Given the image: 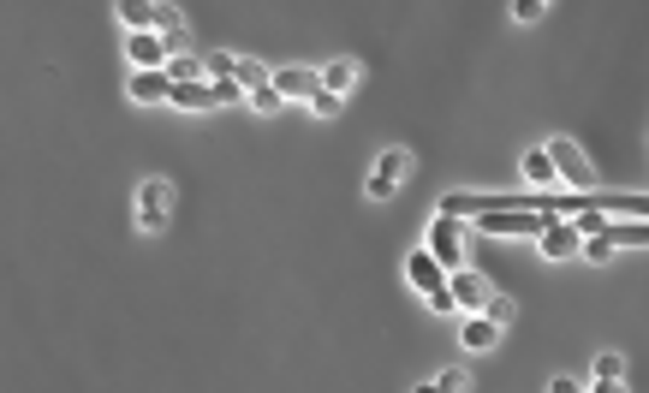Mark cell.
I'll return each mask as SVG.
<instances>
[{
    "label": "cell",
    "instance_id": "obj_1",
    "mask_svg": "<svg viewBox=\"0 0 649 393\" xmlns=\"http://www.w3.org/2000/svg\"><path fill=\"white\" fill-rule=\"evenodd\" d=\"M554 221H560V215H536V209H489V215H477L471 227L501 233V239H542Z\"/></svg>",
    "mask_w": 649,
    "mask_h": 393
},
{
    "label": "cell",
    "instance_id": "obj_2",
    "mask_svg": "<svg viewBox=\"0 0 649 393\" xmlns=\"http://www.w3.org/2000/svg\"><path fill=\"white\" fill-rule=\"evenodd\" d=\"M423 251L441 262L447 274H459V268H465V221H453V215H435V221H429V239H423Z\"/></svg>",
    "mask_w": 649,
    "mask_h": 393
},
{
    "label": "cell",
    "instance_id": "obj_3",
    "mask_svg": "<svg viewBox=\"0 0 649 393\" xmlns=\"http://www.w3.org/2000/svg\"><path fill=\"white\" fill-rule=\"evenodd\" d=\"M405 173H411V149H399V143H393V149H382V155H376V167H370L364 191H370L376 203H388L393 191L405 185Z\"/></svg>",
    "mask_w": 649,
    "mask_h": 393
},
{
    "label": "cell",
    "instance_id": "obj_4",
    "mask_svg": "<svg viewBox=\"0 0 649 393\" xmlns=\"http://www.w3.org/2000/svg\"><path fill=\"white\" fill-rule=\"evenodd\" d=\"M548 155H554L560 185H572V191H596V173H590V161H584V149H578L572 137H554V143H548Z\"/></svg>",
    "mask_w": 649,
    "mask_h": 393
},
{
    "label": "cell",
    "instance_id": "obj_5",
    "mask_svg": "<svg viewBox=\"0 0 649 393\" xmlns=\"http://www.w3.org/2000/svg\"><path fill=\"white\" fill-rule=\"evenodd\" d=\"M167 215H173V185H167V179H143V185H137V227H143V233H161Z\"/></svg>",
    "mask_w": 649,
    "mask_h": 393
},
{
    "label": "cell",
    "instance_id": "obj_6",
    "mask_svg": "<svg viewBox=\"0 0 649 393\" xmlns=\"http://www.w3.org/2000/svg\"><path fill=\"white\" fill-rule=\"evenodd\" d=\"M126 60L137 66V72H167L173 48H167V36H161V30H137V36H126Z\"/></svg>",
    "mask_w": 649,
    "mask_h": 393
},
{
    "label": "cell",
    "instance_id": "obj_7",
    "mask_svg": "<svg viewBox=\"0 0 649 393\" xmlns=\"http://www.w3.org/2000/svg\"><path fill=\"white\" fill-rule=\"evenodd\" d=\"M405 280H411V286L423 292V304H435V298L447 292V280H453V274H447L441 262L429 257V251H411V257H405Z\"/></svg>",
    "mask_w": 649,
    "mask_h": 393
},
{
    "label": "cell",
    "instance_id": "obj_8",
    "mask_svg": "<svg viewBox=\"0 0 649 393\" xmlns=\"http://www.w3.org/2000/svg\"><path fill=\"white\" fill-rule=\"evenodd\" d=\"M536 251H542L548 262L584 257V233H578V221H572V215H560V221H554V227H548V233L536 239Z\"/></svg>",
    "mask_w": 649,
    "mask_h": 393
},
{
    "label": "cell",
    "instance_id": "obj_9",
    "mask_svg": "<svg viewBox=\"0 0 649 393\" xmlns=\"http://www.w3.org/2000/svg\"><path fill=\"white\" fill-rule=\"evenodd\" d=\"M274 90H280L286 102H316L322 72H310V66H274Z\"/></svg>",
    "mask_w": 649,
    "mask_h": 393
},
{
    "label": "cell",
    "instance_id": "obj_10",
    "mask_svg": "<svg viewBox=\"0 0 649 393\" xmlns=\"http://www.w3.org/2000/svg\"><path fill=\"white\" fill-rule=\"evenodd\" d=\"M447 292H453V304H459L465 316H483V304H489V292H495V286H489L483 274H471V268H459V274L447 280Z\"/></svg>",
    "mask_w": 649,
    "mask_h": 393
},
{
    "label": "cell",
    "instance_id": "obj_11",
    "mask_svg": "<svg viewBox=\"0 0 649 393\" xmlns=\"http://www.w3.org/2000/svg\"><path fill=\"white\" fill-rule=\"evenodd\" d=\"M358 84H364V66H358V60H328V66H322V90H328V96L346 102Z\"/></svg>",
    "mask_w": 649,
    "mask_h": 393
},
{
    "label": "cell",
    "instance_id": "obj_12",
    "mask_svg": "<svg viewBox=\"0 0 649 393\" xmlns=\"http://www.w3.org/2000/svg\"><path fill=\"white\" fill-rule=\"evenodd\" d=\"M126 96L131 102H173V78L167 72H131V84H126Z\"/></svg>",
    "mask_w": 649,
    "mask_h": 393
},
{
    "label": "cell",
    "instance_id": "obj_13",
    "mask_svg": "<svg viewBox=\"0 0 649 393\" xmlns=\"http://www.w3.org/2000/svg\"><path fill=\"white\" fill-rule=\"evenodd\" d=\"M114 12H120L126 36H137V30H161V6H149V0H120Z\"/></svg>",
    "mask_w": 649,
    "mask_h": 393
},
{
    "label": "cell",
    "instance_id": "obj_14",
    "mask_svg": "<svg viewBox=\"0 0 649 393\" xmlns=\"http://www.w3.org/2000/svg\"><path fill=\"white\" fill-rule=\"evenodd\" d=\"M524 179H530V185H542V191H548V185L560 179V173H554V155H548V143L524 149Z\"/></svg>",
    "mask_w": 649,
    "mask_h": 393
},
{
    "label": "cell",
    "instance_id": "obj_15",
    "mask_svg": "<svg viewBox=\"0 0 649 393\" xmlns=\"http://www.w3.org/2000/svg\"><path fill=\"white\" fill-rule=\"evenodd\" d=\"M495 322L489 316H465V328H459V346H471V352H495Z\"/></svg>",
    "mask_w": 649,
    "mask_h": 393
},
{
    "label": "cell",
    "instance_id": "obj_16",
    "mask_svg": "<svg viewBox=\"0 0 649 393\" xmlns=\"http://www.w3.org/2000/svg\"><path fill=\"white\" fill-rule=\"evenodd\" d=\"M233 84H239L245 96H257V90H268V84H274V66H262V60H239Z\"/></svg>",
    "mask_w": 649,
    "mask_h": 393
},
{
    "label": "cell",
    "instance_id": "obj_17",
    "mask_svg": "<svg viewBox=\"0 0 649 393\" xmlns=\"http://www.w3.org/2000/svg\"><path fill=\"white\" fill-rule=\"evenodd\" d=\"M167 78L173 84H209V66L197 54H179V60H167Z\"/></svg>",
    "mask_w": 649,
    "mask_h": 393
},
{
    "label": "cell",
    "instance_id": "obj_18",
    "mask_svg": "<svg viewBox=\"0 0 649 393\" xmlns=\"http://www.w3.org/2000/svg\"><path fill=\"white\" fill-rule=\"evenodd\" d=\"M483 316H489V322H495V328H507V322H513V316H519V304H513V298H507V292H489V304H483Z\"/></svg>",
    "mask_w": 649,
    "mask_h": 393
},
{
    "label": "cell",
    "instance_id": "obj_19",
    "mask_svg": "<svg viewBox=\"0 0 649 393\" xmlns=\"http://www.w3.org/2000/svg\"><path fill=\"white\" fill-rule=\"evenodd\" d=\"M596 382H626V358L620 352H596Z\"/></svg>",
    "mask_w": 649,
    "mask_h": 393
},
{
    "label": "cell",
    "instance_id": "obj_20",
    "mask_svg": "<svg viewBox=\"0 0 649 393\" xmlns=\"http://www.w3.org/2000/svg\"><path fill=\"white\" fill-rule=\"evenodd\" d=\"M245 102H251L257 114H280V108H286V96H280L274 84H268V90H257V96H245Z\"/></svg>",
    "mask_w": 649,
    "mask_h": 393
},
{
    "label": "cell",
    "instance_id": "obj_21",
    "mask_svg": "<svg viewBox=\"0 0 649 393\" xmlns=\"http://www.w3.org/2000/svg\"><path fill=\"white\" fill-rule=\"evenodd\" d=\"M435 393H465V370H441V376H429Z\"/></svg>",
    "mask_w": 649,
    "mask_h": 393
},
{
    "label": "cell",
    "instance_id": "obj_22",
    "mask_svg": "<svg viewBox=\"0 0 649 393\" xmlns=\"http://www.w3.org/2000/svg\"><path fill=\"white\" fill-rule=\"evenodd\" d=\"M310 114H316V120H334V114H340V96H328V90H316V102H310Z\"/></svg>",
    "mask_w": 649,
    "mask_h": 393
},
{
    "label": "cell",
    "instance_id": "obj_23",
    "mask_svg": "<svg viewBox=\"0 0 649 393\" xmlns=\"http://www.w3.org/2000/svg\"><path fill=\"white\" fill-rule=\"evenodd\" d=\"M542 12H548V6H542V0H513V18H519V24H536V18H542Z\"/></svg>",
    "mask_w": 649,
    "mask_h": 393
},
{
    "label": "cell",
    "instance_id": "obj_24",
    "mask_svg": "<svg viewBox=\"0 0 649 393\" xmlns=\"http://www.w3.org/2000/svg\"><path fill=\"white\" fill-rule=\"evenodd\" d=\"M614 251H620V245H608V239H584V257L590 262H608Z\"/></svg>",
    "mask_w": 649,
    "mask_h": 393
},
{
    "label": "cell",
    "instance_id": "obj_25",
    "mask_svg": "<svg viewBox=\"0 0 649 393\" xmlns=\"http://www.w3.org/2000/svg\"><path fill=\"white\" fill-rule=\"evenodd\" d=\"M548 393H584V388H578L572 376H554V382H548Z\"/></svg>",
    "mask_w": 649,
    "mask_h": 393
},
{
    "label": "cell",
    "instance_id": "obj_26",
    "mask_svg": "<svg viewBox=\"0 0 649 393\" xmlns=\"http://www.w3.org/2000/svg\"><path fill=\"white\" fill-rule=\"evenodd\" d=\"M590 393H626V382H596Z\"/></svg>",
    "mask_w": 649,
    "mask_h": 393
},
{
    "label": "cell",
    "instance_id": "obj_27",
    "mask_svg": "<svg viewBox=\"0 0 649 393\" xmlns=\"http://www.w3.org/2000/svg\"><path fill=\"white\" fill-rule=\"evenodd\" d=\"M411 393H435V382H417V388H411Z\"/></svg>",
    "mask_w": 649,
    "mask_h": 393
}]
</instances>
